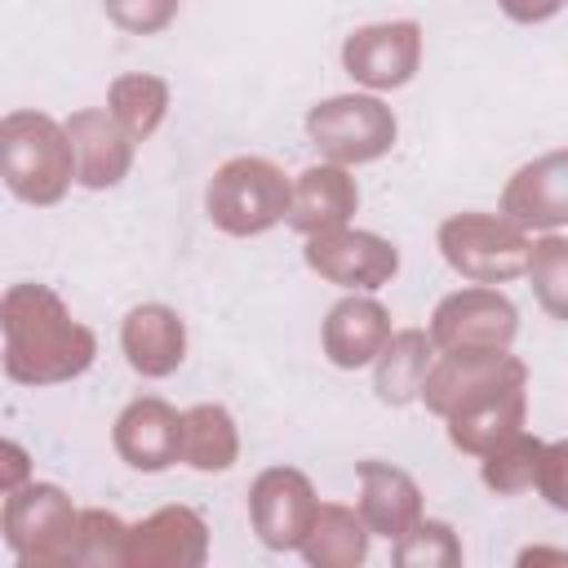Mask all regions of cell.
<instances>
[{"instance_id":"1","label":"cell","mask_w":568,"mask_h":568,"mask_svg":"<svg viewBox=\"0 0 568 568\" xmlns=\"http://www.w3.org/2000/svg\"><path fill=\"white\" fill-rule=\"evenodd\" d=\"M0 364L18 386H62L93 368L98 337L49 284H9L0 297Z\"/></svg>"},{"instance_id":"2","label":"cell","mask_w":568,"mask_h":568,"mask_svg":"<svg viewBox=\"0 0 568 568\" xmlns=\"http://www.w3.org/2000/svg\"><path fill=\"white\" fill-rule=\"evenodd\" d=\"M0 173L13 200L49 209L75 182V151L62 120L22 106L0 120Z\"/></svg>"},{"instance_id":"3","label":"cell","mask_w":568,"mask_h":568,"mask_svg":"<svg viewBox=\"0 0 568 568\" xmlns=\"http://www.w3.org/2000/svg\"><path fill=\"white\" fill-rule=\"evenodd\" d=\"M293 204V178L266 155H231L213 169L204 186V213L222 235L253 240L271 226L288 222Z\"/></svg>"},{"instance_id":"4","label":"cell","mask_w":568,"mask_h":568,"mask_svg":"<svg viewBox=\"0 0 568 568\" xmlns=\"http://www.w3.org/2000/svg\"><path fill=\"white\" fill-rule=\"evenodd\" d=\"M435 244L466 284H510L528 271V253H532V240L519 222L479 209L448 213L435 231Z\"/></svg>"},{"instance_id":"5","label":"cell","mask_w":568,"mask_h":568,"mask_svg":"<svg viewBox=\"0 0 568 568\" xmlns=\"http://www.w3.org/2000/svg\"><path fill=\"white\" fill-rule=\"evenodd\" d=\"M75 528H80V506L67 497V488L49 479H27L22 488L4 493L0 532L18 564H31V568L71 564Z\"/></svg>"},{"instance_id":"6","label":"cell","mask_w":568,"mask_h":568,"mask_svg":"<svg viewBox=\"0 0 568 568\" xmlns=\"http://www.w3.org/2000/svg\"><path fill=\"white\" fill-rule=\"evenodd\" d=\"M306 133L324 160L355 169L382 160L395 146L399 120L377 93H337L306 111Z\"/></svg>"},{"instance_id":"7","label":"cell","mask_w":568,"mask_h":568,"mask_svg":"<svg viewBox=\"0 0 568 568\" xmlns=\"http://www.w3.org/2000/svg\"><path fill=\"white\" fill-rule=\"evenodd\" d=\"M426 328H430V342L439 351L510 346L519 333V311L497 284H466V288L435 302Z\"/></svg>"},{"instance_id":"8","label":"cell","mask_w":568,"mask_h":568,"mask_svg":"<svg viewBox=\"0 0 568 568\" xmlns=\"http://www.w3.org/2000/svg\"><path fill=\"white\" fill-rule=\"evenodd\" d=\"M302 257L320 280H328L346 293H377L382 284H390L399 275V248L386 235L359 231V226L306 235Z\"/></svg>"},{"instance_id":"9","label":"cell","mask_w":568,"mask_h":568,"mask_svg":"<svg viewBox=\"0 0 568 568\" xmlns=\"http://www.w3.org/2000/svg\"><path fill=\"white\" fill-rule=\"evenodd\" d=\"M422 67V22H368L342 40V71L368 93L404 89Z\"/></svg>"},{"instance_id":"10","label":"cell","mask_w":568,"mask_h":568,"mask_svg":"<svg viewBox=\"0 0 568 568\" xmlns=\"http://www.w3.org/2000/svg\"><path fill=\"white\" fill-rule=\"evenodd\" d=\"M320 497L297 466H266L248 484V524L266 550H302Z\"/></svg>"},{"instance_id":"11","label":"cell","mask_w":568,"mask_h":568,"mask_svg":"<svg viewBox=\"0 0 568 568\" xmlns=\"http://www.w3.org/2000/svg\"><path fill=\"white\" fill-rule=\"evenodd\" d=\"M528 364L519 355H510V346H484V351H439L435 368L426 373L422 386V404L435 417H448L453 408H462L466 399L506 386V382H524Z\"/></svg>"},{"instance_id":"12","label":"cell","mask_w":568,"mask_h":568,"mask_svg":"<svg viewBox=\"0 0 568 568\" xmlns=\"http://www.w3.org/2000/svg\"><path fill=\"white\" fill-rule=\"evenodd\" d=\"M209 559V524L191 506H160L129 524L124 568H200Z\"/></svg>"},{"instance_id":"13","label":"cell","mask_w":568,"mask_h":568,"mask_svg":"<svg viewBox=\"0 0 568 568\" xmlns=\"http://www.w3.org/2000/svg\"><path fill=\"white\" fill-rule=\"evenodd\" d=\"M111 444L124 466L142 475H160L182 462V413L160 395H138L120 408L111 426Z\"/></svg>"},{"instance_id":"14","label":"cell","mask_w":568,"mask_h":568,"mask_svg":"<svg viewBox=\"0 0 568 568\" xmlns=\"http://www.w3.org/2000/svg\"><path fill=\"white\" fill-rule=\"evenodd\" d=\"M71 133V151H75V182L84 191H111L129 178L133 169V151L138 142L129 138V129L106 111V106H80L67 120Z\"/></svg>"},{"instance_id":"15","label":"cell","mask_w":568,"mask_h":568,"mask_svg":"<svg viewBox=\"0 0 568 568\" xmlns=\"http://www.w3.org/2000/svg\"><path fill=\"white\" fill-rule=\"evenodd\" d=\"M501 213L524 231L568 226V146L519 164L501 186Z\"/></svg>"},{"instance_id":"16","label":"cell","mask_w":568,"mask_h":568,"mask_svg":"<svg viewBox=\"0 0 568 568\" xmlns=\"http://www.w3.org/2000/svg\"><path fill=\"white\" fill-rule=\"evenodd\" d=\"M390 311L373 297V293H346L342 302L328 306L324 324H320V346L328 355L333 368H368L382 346L390 342Z\"/></svg>"},{"instance_id":"17","label":"cell","mask_w":568,"mask_h":568,"mask_svg":"<svg viewBox=\"0 0 568 568\" xmlns=\"http://www.w3.org/2000/svg\"><path fill=\"white\" fill-rule=\"evenodd\" d=\"M120 351L138 377H173L186 359V320L164 302H142L120 324Z\"/></svg>"},{"instance_id":"18","label":"cell","mask_w":568,"mask_h":568,"mask_svg":"<svg viewBox=\"0 0 568 568\" xmlns=\"http://www.w3.org/2000/svg\"><path fill=\"white\" fill-rule=\"evenodd\" d=\"M444 422H448V444H453L457 453H470V457L493 453L501 439H510V435L524 430V422H528V377H524V382L493 386V390L466 399V404L453 408Z\"/></svg>"},{"instance_id":"19","label":"cell","mask_w":568,"mask_h":568,"mask_svg":"<svg viewBox=\"0 0 568 568\" xmlns=\"http://www.w3.org/2000/svg\"><path fill=\"white\" fill-rule=\"evenodd\" d=\"M355 209H359V186H355L351 169L324 160V164H311L293 178L288 226L297 235H324V231L351 226Z\"/></svg>"},{"instance_id":"20","label":"cell","mask_w":568,"mask_h":568,"mask_svg":"<svg viewBox=\"0 0 568 568\" xmlns=\"http://www.w3.org/2000/svg\"><path fill=\"white\" fill-rule=\"evenodd\" d=\"M355 475H359V515H364V524L373 528V537L399 541L422 519L417 479L404 466H390V462H377V457L359 462Z\"/></svg>"},{"instance_id":"21","label":"cell","mask_w":568,"mask_h":568,"mask_svg":"<svg viewBox=\"0 0 568 568\" xmlns=\"http://www.w3.org/2000/svg\"><path fill=\"white\" fill-rule=\"evenodd\" d=\"M439 346L430 342V328H395L390 342L382 346V355L373 359V390L382 404L404 408L413 399H422L426 373L435 368Z\"/></svg>"},{"instance_id":"22","label":"cell","mask_w":568,"mask_h":568,"mask_svg":"<svg viewBox=\"0 0 568 568\" xmlns=\"http://www.w3.org/2000/svg\"><path fill=\"white\" fill-rule=\"evenodd\" d=\"M368 541H373V528L364 524L359 506L320 501L315 524L302 541V559L311 568H359L368 559Z\"/></svg>"},{"instance_id":"23","label":"cell","mask_w":568,"mask_h":568,"mask_svg":"<svg viewBox=\"0 0 568 568\" xmlns=\"http://www.w3.org/2000/svg\"><path fill=\"white\" fill-rule=\"evenodd\" d=\"M182 462L200 475H222L240 462V430L222 404H191L182 413Z\"/></svg>"},{"instance_id":"24","label":"cell","mask_w":568,"mask_h":568,"mask_svg":"<svg viewBox=\"0 0 568 568\" xmlns=\"http://www.w3.org/2000/svg\"><path fill=\"white\" fill-rule=\"evenodd\" d=\"M169 102H173L169 80L164 75H151V71H124L106 89V111L129 129L133 142H146L164 124Z\"/></svg>"},{"instance_id":"25","label":"cell","mask_w":568,"mask_h":568,"mask_svg":"<svg viewBox=\"0 0 568 568\" xmlns=\"http://www.w3.org/2000/svg\"><path fill=\"white\" fill-rule=\"evenodd\" d=\"M541 448H546V439H537V435H528V430H515L510 439H501L493 453L479 457V479H484V488L497 493V497H519V493L537 488Z\"/></svg>"},{"instance_id":"26","label":"cell","mask_w":568,"mask_h":568,"mask_svg":"<svg viewBox=\"0 0 568 568\" xmlns=\"http://www.w3.org/2000/svg\"><path fill=\"white\" fill-rule=\"evenodd\" d=\"M532 280V297L537 306L568 324V240L555 235V231H541V240H532V253H528V271Z\"/></svg>"},{"instance_id":"27","label":"cell","mask_w":568,"mask_h":568,"mask_svg":"<svg viewBox=\"0 0 568 568\" xmlns=\"http://www.w3.org/2000/svg\"><path fill=\"white\" fill-rule=\"evenodd\" d=\"M124 541H129V524L115 510L84 506L71 546V568H124Z\"/></svg>"},{"instance_id":"28","label":"cell","mask_w":568,"mask_h":568,"mask_svg":"<svg viewBox=\"0 0 568 568\" xmlns=\"http://www.w3.org/2000/svg\"><path fill=\"white\" fill-rule=\"evenodd\" d=\"M395 564L399 568H457L462 564V541L453 532V524L444 519H417L399 541H390Z\"/></svg>"},{"instance_id":"29","label":"cell","mask_w":568,"mask_h":568,"mask_svg":"<svg viewBox=\"0 0 568 568\" xmlns=\"http://www.w3.org/2000/svg\"><path fill=\"white\" fill-rule=\"evenodd\" d=\"M102 13L129 36H160L178 18V0H102Z\"/></svg>"},{"instance_id":"30","label":"cell","mask_w":568,"mask_h":568,"mask_svg":"<svg viewBox=\"0 0 568 568\" xmlns=\"http://www.w3.org/2000/svg\"><path fill=\"white\" fill-rule=\"evenodd\" d=\"M537 493L568 515V439H550L541 448V466H537Z\"/></svg>"},{"instance_id":"31","label":"cell","mask_w":568,"mask_h":568,"mask_svg":"<svg viewBox=\"0 0 568 568\" xmlns=\"http://www.w3.org/2000/svg\"><path fill=\"white\" fill-rule=\"evenodd\" d=\"M501 4V13L510 18V22H524V27H532V22H546V18H555L568 0H497Z\"/></svg>"},{"instance_id":"32","label":"cell","mask_w":568,"mask_h":568,"mask_svg":"<svg viewBox=\"0 0 568 568\" xmlns=\"http://www.w3.org/2000/svg\"><path fill=\"white\" fill-rule=\"evenodd\" d=\"M0 457H4V475H0V488L4 493H13V488H22L31 475H27V448L18 444V439H4L0 444Z\"/></svg>"},{"instance_id":"33","label":"cell","mask_w":568,"mask_h":568,"mask_svg":"<svg viewBox=\"0 0 568 568\" xmlns=\"http://www.w3.org/2000/svg\"><path fill=\"white\" fill-rule=\"evenodd\" d=\"M541 559H555V564H568V550H524L519 564H541Z\"/></svg>"}]
</instances>
